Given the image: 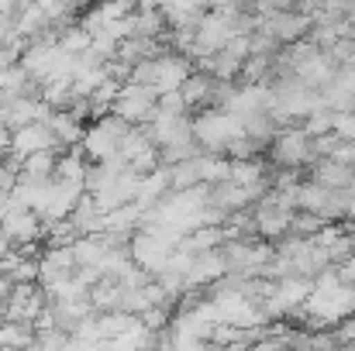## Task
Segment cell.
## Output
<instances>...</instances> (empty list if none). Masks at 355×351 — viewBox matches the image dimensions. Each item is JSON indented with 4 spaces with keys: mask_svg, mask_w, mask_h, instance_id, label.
<instances>
[{
    "mask_svg": "<svg viewBox=\"0 0 355 351\" xmlns=\"http://www.w3.org/2000/svg\"><path fill=\"white\" fill-rule=\"evenodd\" d=\"M314 155V138L307 131H286L276 138V162L279 165H304Z\"/></svg>",
    "mask_w": 355,
    "mask_h": 351,
    "instance_id": "1",
    "label": "cell"
},
{
    "mask_svg": "<svg viewBox=\"0 0 355 351\" xmlns=\"http://www.w3.org/2000/svg\"><path fill=\"white\" fill-rule=\"evenodd\" d=\"M262 31L266 35H272L276 42L283 38V42H290V38H297V35H304L307 31V21L304 17H297V14H283V10H276L266 24H262Z\"/></svg>",
    "mask_w": 355,
    "mask_h": 351,
    "instance_id": "2",
    "label": "cell"
},
{
    "mask_svg": "<svg viewBox=\"0 0 355 351\" xmlns=\"http://www.w3.org/2000/svg\"><path fill=\"white\" fill-rule=\"evenodd\" d=\"M338 279H342V282H349V286H355V251L349 255V258H342V262H338Z\"/></svg>",
    "mask_w": 355,
    "mask_h": 351,
    "instance_id": "3",
    "label": "cell"
},
{
    "mask_svg": "<svg viewBox=\"0 0 355 351\" xmlns=\"http://www.w3.org/2000/svg\"><path fill=\"white\" fill-rule=\"evenodd\" d=\"M297 0H259V7L262 10H290Z\"/></svg>",
    "mask_w": 355,
    "mask_h": 351,
    "instance_id": "4",
    "label": "cell"
}]
</instances>
